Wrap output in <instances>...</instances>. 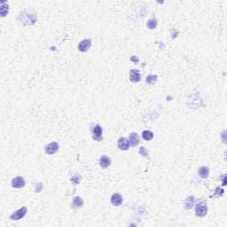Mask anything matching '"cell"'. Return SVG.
Listing matches in <instances>:
<instances>
[{"label": "cell", "mask_w": 227, "mask_h": 227, "mask_svg": "<svg viewBox=\"0 0 227 227\" xmlns=\"http://www.w3.org/2000/svg\"><path fill=\"white\" fill-rule=\"evenodd\" d=\"M195 212H196V215L198 216H205L208 212L207 204L204 202H200L195 208Z\"/></svg>", "instance_id": "cell-1"}, {"label": "cell", "mask_w": 227, "mask_h": 227, "mask_svg": "<svg viewBox=\"0 0 227 227\" xmlns=\"http://www.w3.org/2000/svg\"><path fill=\"white\" fill-rule=\"evenodd\" d=\"M26 213H27V209L25 207H23V208L20 209L19 210H17L16 212H14L12 215H11L10 218L12 220H20V219H22V217L25 216Z\"/></svg>", "instance_id": "cell-2"}, {"label": "cell", "mask_w": 227, "mask_h": 227, "mask_svg": "<svg viewBox=\"0 0 227 227\" xmlns=\"http://www.w3.org/2000/svg\"><path fill=\"white\" fill-rule=\"evenodd\" d=\"M59 150V145L57 142H52V143L48 144L45 146V152L48 155H53Z\"/></svg>", "instance_id": "cell-3"}, {"label": "cell", "mask_w": 227, "mask_h": 227, "mask_svg": "<svg viewBox=\"0 0 227 227\" xmlns=\"http://www.w3.org/2000/svg\"><path fill=\"white\" fill-rule=\"evenodd\" d=\"M12 185L15 188H22L25 185V180L22 177H16L12 180Z\"/></svg>", "instance_id": "cell-4"}, {"label": "cell", "mask_w": 227, "mask_h": 227, "mask_svg": "<svg viewBox=\"0 0 227 227\" xmlns=\"http://www.w3.org/2000/svg\"><path fill=\"white\" fill-rule=\"evenodd\" d=\"M22 14H23L24 16H26V20L23 22V23L26 24V25H28V24H33L36 21V17L35 16L34 13L23 12Z\"/></svg>", "instance_id": "cell-5"}, {"label": "cell", "mask_w": 227, "mask_h": 227, "mask_svg": "<svg viewBox=\"0 0 227 227\" xmlns=\"http://www.w3.org/2000/svg\"><path fill=\"white\" fill-rule=\"evenodd\" d=\"M92 45V42L90 39H86V40H83L80 44H79V46H78V49L80 52H84L86 51H88V49L91 47Z\"/></svg>", "instance_id": "cell-6"}, {"label": "cell", "mask_w": 227, "mask_h": 227, "mask_svg": "<svg viewBox=\"0 0 227 227\" xmlns=\"http://www.w3.org/2000/svg\"><path fill=\"white\" fill-rule=\"evenodd\" d=\"M93 139L98 141L102 139V129L99 125H96L93 128Z\"/></svg>", "instance_id": "cell-7"}, {"label": "cell", "mask_w": 227, "mask_h": 227, "mask_svg": "<svg viewBox=\"0 0 227 227\" xmlns=\"http://www.w3.org/2000/svg\"><path fill=\"white\" fill-rule=\"evenodd\" d=\"M130 79L133 83H138L140 81V73L137 69H132L130 73Z\"/></svg>", "instance_id": "cell-8"}, {"label": "cell", "mask_w": 227, "mask_h": 227, "mask_svg": "<svg viewBox=\"0 0 227 227\" xmlns=\"http://www.w3.org/2000/svg\"><path fill=\"white\" fill-rule=\"evenodd\" d=\"M118 147L121 150H128L130 147V142L125 138H121L118 140Z\"/></svg>", "instance_id": "cell-9"}, {"label": "cell", "mask_w": 227, "mask_h": 227, "mask_svg": "<svg viewBox=\"0 0 227 227\" xmlns=\"http://www.w3.org/2000/svg\"><path fill=\"white\" fill-rule=\"evenodd\" d=\"M111 202L115 206H119L122 203V197L119 193H115L111 197Z\"/></svg>", "instance_id": "cell-10"}, {"label": "cell", "mask_w": 227, "mask_h": 227, "mask_svg": "<svg viewBox=\"0 0 227 227\" xmlns=\"http://www.w3.org/2000/svg\"><path fill=\"white\" fill-rule=\"evenodd\" d=\"M130 145H132V146H136L139 143V138L138 136L137 133H132L130 135V139H129Z\"/></svg>", "instance_id": "cell-11"}, {"label": "cell", "mask_w": 227, "mask_h": 227, "mask_svg": "<svg viewBox=\"0 0 227 227\" xmlns=\"http://www.w3.org/2000/svg\"><path fill=\"white\" fill-rule=\"evenodd\" d=\"M110 163H111V160L108 158V156L103 155L101 158H100L99 164H100V166H101L102 168H104V169L108 168V166L110 165Z\"/></svg>", "instance_id": "cell-12"}, {"label": "cell", "mask_w": 227, "mask_h": 227, "mask_svg": "<svg viewBox=\"0 0 227 227\" xmlns=\"http://www.w3.org/2000/svg\"><path fill=\"white\" fill-rule=\"evenodd\" d=\"M198 174L201 178L202 179H206L209 177V169L207 167H202L199 169V171H198Z\"/></svg>", "instance_id": "cell-13"}, {"label": "cell", "mask_w": 227, "mask_h": 227, "mask_svg": "<svg viewBox=\"0 0 227 227\" xmlns=\"http://www.w3.org/2000/svg\"><path fill=\"white\" fill-rule=\"evenodd\" d=\"M142 137H143L144 139H145V140H151V139H153V138H154V133L152 132H150V131H144L143 133H142Z\"/></svg>", "instance_id": "cell-14"}, {"label": "cell", "mask_w": 227, "mask_h": 227, "mask_svg": "<svg viewBox=\"0 0 227 227\" xmlns=\"http://www.w3.org/2000/svg\"><path fill=\"white\" fill-rule=\"evenodd\" d=\"M193 202H194V197H193V196L188 197V198L186 199L185 202V209H191L192 207V205H193Z\"/></svg>", "instance_id": "cell-15"}, {"label": "cell", "mask_w": 227, "mask_h": 227, "mask_svg": "<svg viewBox=\"0 0 227 227\" xmlns=\"http://www.w3.org/2000/svg\"><path fill=\"white\" fill-rule=\"evenodd\" d=\"M73 204H74V206H75V207H76V208H80V207H82V206H83V204H84V201H83L80 197H75V198H74V200H73Z\"/></svg>", "instance_id": "cell-16"}, {"label": "cell", "mask_w": 227, "mask_h": 227, "mask_svg": "<svg viewBox=\"0 0 227 227\" xmlns=\"http://www.w3.org/2000/svg\"><path fill=\"white\" fill-rule=\"evenodd\" d=\"M146 26L149 28H151V29H154L155 28L156 26H157V22H156L155 20H149L148 22H147V24H146Z\"/></svg>", "instance_id": "cell-17"}, {"label": "cell", "mask_w": 227, "mask_h": 227, "mask_svg": "<svg viewBox=\"0 0 227 227\" xmlns=\"http://www.w3.org/2000/svg\"><path fill=\"white\" fill-rule=\"evenodd\" d=\"M156 80H157V76L156 75H149V76H147V78H146V83L149 84H155V82Z\"/></svg>", "instance_id": "cell-18"}, {"label": "cell", "mask_w": 227, "mask_h": 227, "mask_svg": "<svg viewBox=\"0 0 227 227\" xmlns=\"http://www.w3.org/2000/svg\"><path fill=\"white\" fill-rule=\"evenodd\" d=\"M139 153H140V155H142V156L148 157V152H147V150H146L145 147H141V148L139 149Z\"/></svg>", "instance_id": "cell-19"}, {"label": "cell", "mask_w": 227, "mask_h": 227, "mask_svg": "<svg viewBox=\"0 0 227 227\" xmlns=\"http://www.w3.org/2000/svg\"><path fill=\"white\" fill-rule=\"evenodd\" d=\"M79 180H80V176H78V178H77V175L74 176L71 179V181L74 184H78V183H79Z\"/></svg>", "instance_id": "cell-20"}]
</instances>
